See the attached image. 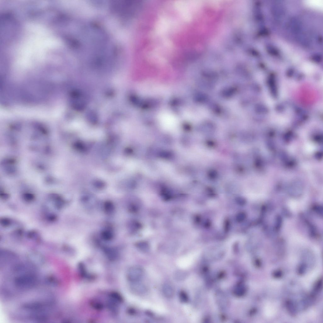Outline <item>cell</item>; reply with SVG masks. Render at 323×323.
I'll list each match as a JSON object with an SVG mask.
<instances>
[{"label":"cell","mask_w":323,"mask_h":323,"mask_svg":"<svg viewBox=\"0 0 323 323\" xmlns=\"http://www.w3.org/2000/svg\"><path fill=\"white\" fill-rule=\"evenodd\" d=\"M131 289L133 292L138 294H144L147 291V287L140 282L132 283Z\"/></svg>","instance_id":"obj_5"},{"label":"cell","mask_w":323,"mask_h":323,"mask_svg":"<svg viewBox=\"0 0 323 323\" xmlns=\"http://www.w3.org/2000/svg\"><path fill=\"white\" fill-rule=\"evenodd\" d=\"M27 269L17 272L20 274L15 279L16 286L21 290L29 289L33 287L36 283V277L33 274L27 272Z\"/></svg>","instance_id":"obj_1"},{"label":"cell","mask_w":323,"mask_h":323,"mask_svg":"<svg viewBox=\"0 0 323 323\" xmlns=\"http://www.w3.org/2000/svg\"><path fill=\"white\" fill-rule=\"evenodd\" d=\"M272 11L273 15L276 18L280 19L285 14V7L280 1H275L272 3Z\"/></svg>","instance_id":"obj_4"},{"label":"cell","mask_w":323,"mask_h":323,"mask_svg":"<svg viewBox=\"0 0 323 323\" xmlns=\"http://www.w3.org/2000/svg\"><path fill=\"white\" fill-rule=\"evenodd\" d=\"M282 273L280 271H276L274 273L273 276L274 277L277 278L280 277L282 276Z\"/></svg>","instance_id":"obj_14"},{"label":"cell","mask_w":323,"mask_h":323,"mask_svg":"<svg viewBox=\"0 0 323 323\" xmlns=\"http://www.w3.org/2000/svg\"><path fill=\"white\" fill-rule=\"evenodd\" d=\"M104 208L105 211L108 213H112L114 210L113 205L110 202H106L104 205Z\"/></svg>","instance_id":"obj_10"},{"label":"cell","mask_w":323,"mask_h":323,"mask_svg":"<svg viewBox=\"0 0 323 323\" xmlns=\"http://www.w3.org/2000/svg\"><path fill=\"white\" fill-rule=\"evenodd\" d=\"M322 57L320 55L316 54L313 55L312 56V59L314 61L319 62H320L322 60Z\"/></svg>","instance_id":"obj_13"},{"label":"cell","mask_w":323,"mask_h":323,"mask_svg":"<svg viewBox=\"0 0 323 323\" xmlns=\"http://www.w3.org/2000/svg\"><path fill=\"white\" fill-rule=\"evenodd\" d=\"M144 271L143 268L139 266L131 267L127 273L128 279L131 283L140 282L143 277Z\"/></svg>","instance_id":"obj_3"},{"label":"cell","mask_w":323,"mask_h":323,"mask_svg":"<svg viewBox=\"0 0 323 323\" xmlns=\"http://www.w3.org/2000/svg\"><path fill=\"white\" fill-rule=\"evenodd\" d=\"M105 251L107 256L110 259H113L116 258L117 252L114 249L107 248L105 249Z\"/></svg>","instance_id":"obj_8"},{"label":"cell","mask_w":323,"mask_h":323,"mask_svg":"<svg viewBox=\"0 0 323 323\" xmlns=\"http://www.w3.org/2000/svg\"><path fill=\"white\" fill-rule=\"evenodd\" d=\"M174 277L177 280L182 281L186 277V274L183 270H178L175 273Z\"/></svg>","instance_id":"obj_9"},{"label":"cell","mask_w":323,"mask_h":323,"mask_svg":"<svg viewBox=\"0 0 323 323\" xmlns=\"http://www.w3.org/2000/svg\"><path fill=\"white\" fill-rule=\"evenodd\" d=\"M162 291L163 294L166 298H171L174 296V289L172 285L170 283H167L163 285Z\"/></svg>","instance_id":"obj_6"},{"label":"cell","mask_w":323,"mask_h":323,"mask_svg":"<svg viewBox=\"0 0 323 323\" xmlns=\"http://www.w3.org/2000/svg\"><path fill=\"white\" fill-rule=\"evenodd\" d=\"M267 50L269 53L274 56L278 55V51L275 48L272 46H268L267 47Z\"/></svg>","instance_id":"obj_12"},{"label":"cell","mask_w":323,"mask_h":323,"mask_svg":"<svg viewBox=\"0 0 323 323\" xmlns=\"http://www.w3.org/2000/svg\"><path fill=\"white\" fill-rule=\"evenodd\" d=\"M289 23L291 31L298 42L303 46H309L310 44L309 39L300 20L293 17L290 20Z\"/></svg>","instance_id":"obj_2"},{"label":"cell","mask_w":323,"mask_h":323,"mask_svg":"<svg viewBox=\"0 0 323 323\" xmlns=\"http://www.w3.org/2000/svg\"><path fill=\"white\" fill-rule=\"evenodd\" d=\"M179 297L180 300L182 303H187L188 300V296L186 293L183 291H180V292Z\"/></svg>","instance_id":"obj_11"},{"label":"cell","mask_w":323,"mask_h":323,"mask_svg":"<svg viewBox=\"0 0 323 323\" xmlns=\"http://www.w3.org/2000/svg\"><path fill=\"white\" fill-rule=\"evenodd\" d=\"M113 234L112 231L109 230H103L101 233V237L104 240L109 241L113 237Z\"/></svg>","instance_id":"obj_7"}]
</instances>
